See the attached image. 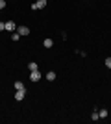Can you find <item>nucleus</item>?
I'll return each instance as SVG.
<instances>
[{
    "mask_svg": "<svg viewBox=\"0 0 111 124\" xmlns=\"http://www.w3.org/2000/svg\"><path fill=\"white\" fill-rule=\"evenodd\" d=\"M43 8H46V0H35L32 4V9L35 11V9H43Z\"/></svg>",
    "mask_w": 111,
    "mask_h": 124,
    "instance_id": "f257e3e1",
    "label": "nucleus"
},
{
    "mask_svg": "<svg viewBox=\"0 0 111 124\" xmlns=\"http://www.w3.org/2000/svg\"><path fill=\"white\" fill-rule=\"evenodd\" d=\"M17 33L21 37H26L28 33H30V28H28V26H17Z\"/></svg>",
    "mask_w": 111,
    "mask_h": 124,
    "instance_id": "f03ea898",
    "label": "nucleus"
},
{
    "mask_svg": "<svg viewBox=\"0 0 111 124\" xmlns=\"http://www.w3.org/2000/svg\"><path fill=\"white\" fill-rule=\"evenodd\" d=\"M24 96H26V89H17V93H15V100H24Z\"/></svg>",
    "mask_w": 111,
    "mask_h": 124,
    "instance_id": "7ed1b4c3",
    "label": "nucleus"
},
{
    "mask_svg": "<svg viewBox=\"0 0 111 124\" xmlns=\"http://www.w3.org/2000/svg\"><path fill=\"white\" fill-rule=\"evenodd\" d=\"M30 80H32V82H39V80H41V72H39V69H37V70H32Z\"/></svg>",
    "mask_w": 111,
    "mask_h": 124,
    "instance_id": "20e7f679",
    "label": "nucleus"
},
{
    "mask_svg": "<svg viewBox=\"0 0 111 124\" xmlns=\"http://www.w3.org/2000/svg\"><path fill=\"white\" fill-rule=\"evenodd\" d=\"M6 30L13 33V31H17V24H15L13 21H7V22H6Z\"/></svg>",
    "mask_w": 111,
    "mask_h": 124,
    "instance_id": "39448f33",
    "label": "nucleus"
},
{
    "mask_svg": "<svg viewBox=\"0 0 111 124\" xmlns=\"http://www.w3.org/2000/svg\"><path fill=\"white\" fill-rule=\"evenodd\" d=\"M43 46H44V48H52L54 46V41L50 39V37H46V39L43 41Z\"/></svg>",
    "mask_w": 111,
    "mask_h": 124,
    "instance_id": "423d86ee",
    "label": "nucleus"
},
{
    "mask_svg": "<svg viewBox=\"0 0 111 124\" xmlns=\"http://www.w3.org/2000/svg\"><path fill=\"white\" fill-rule=\"evenodd\" d=\"M46 80H48V82H54V80H56V72H54V70L46 72Z\"/></svg>",
    "mask_w": 111,
    "mask_h": 124,
    "instance_id": "0eeeda50",
    "label": "nucleus"
},
{
    "mask_svg": "<svg viewBox=\"0 0 111 124\" xmlns=\"http://www.w3.org/2000/svg\"><path fill=\"white\" fill-rule=\"evenodd\" d=\"M37 69H39V67H37V63H35V61L28 63V70H30V72H32V70H37Z\"/></svg>",
    "mask_w": 111,
    "mask_h": 124,
    "instance_id": "6e6552de",
    "label": "nucleus"
},
{
    "mask_svg": "<svg viewBox=\"0 0 111 124\" xmlns=\"http://www.w3.org/2000/svg\"><path fill=\"white\" fill-rule=\"evenodd\" d=\"M98 119H100V115H98V111L95 109V111H93V115H91V120H98Z\"/></svg>",
    "mask_w": 111,
    "mask_h": 124,
    "instance_id": "1a4fd4ad",
    "label": "nucleus"
},
{
    "mask_svg": "<svg viewBox=\"0 0 111 124\" xmlns=\"http://www.w3.org/2000/svg\"><path fill=\"white\" fill-rule=\"evenodd\" d=\"M13 87H15V89H26L22 82H15V85H13Z\"/></svg>",
    "mask_w": 111,
    "mask_h": 124,
    "instance_id": "9d476101",
    "label": "nucleus"
},
{
    "mask_svg": "<svg viewBox=\"0 0 111 124\" xmlns=\"http://www.w3.org/2000/svg\"><path fill=\"white\" fill-rule=\"evenodd\" d=\"M11 39H13V41H19V39H21V35H19L17 31H13V33H11Z\"/></svg>",
    "mask_w": 111,
    "mask_h": 124,
    "instance_id": "9b49d317",
    "label": "nucleus"
},
{
    "mask_svg": "<svg viewBox=\"0 0 111 124\" xmlns=\"http://www.w3.org/2000/svg\"><path fill=\"white\" fill-rule=\"evenodd\" d=\"M98 115H100L102 119H106V117H107V109H100V113H98Z\"/></svg>",
    "mask_w": 111,
    "mask_h": 124,
    "instance_id": "f8f14e48",
    "label": "nucleus"
},
{
    "mask_svg": "<svg viewBox=\"0 0 111 124\" xmlns=\"http://www.w3.org/2000/svg\"><path fill=\"white\" fill-rule=\"evenodd\" d=\"M106 67L111 69V57H106Z\"/></svg>",
    "mask_w": 111,
    "mask_h": 124,
    "instance_id": "ddd939ff",
    "label": "nucleus"
},
{
    "mask_svg": "<svg viewBox=\"0 0 111 124\" xmlns=\"http://www.w3.org/2000/svg\"><path fill=\"white\" fill-rule=\"evenodd\" d=\"M6 8V0H0V9H4Z\"/></svg>",
    "mask_w": 111,
    "mask_h": 124,
    "instance_id": "4468645a",
    "label": "nucleus"
},
{
    "mask_svg": "<svg viewBox=\"0 0 111 124\" xmlns=\"http://www.w3.org/2000/svg\"><path fill=\"white\" fill-rule=\"evenodd\" d=\"M2 30H6V22H0V31Z\"/></svg>",
    "mask_w": 111,
    "mask_h": 124,
    "instance_id": "2eb2a0df",
    "label": "nucleus"
},
{
    "mask_svg": "<svg viewBox=\"0 0 111 124\" xmlns=\"http://www.w3.org/2000/svg\"><path fill=\"white\" fill-rule=\"evenodd\" d=\"M0 11H2V9H0Z\"/></svg>",
    "mask_w": 111,
    "mask_h": 124,
    "instance_id": "dca6fc26",
    "label": "nucleus"
}]
</instances>
